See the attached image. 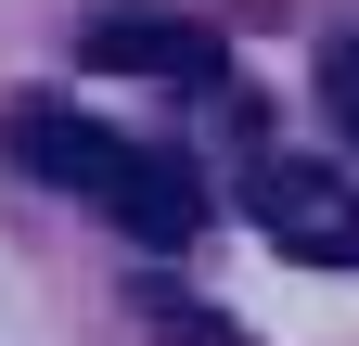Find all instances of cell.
Here are the masks:
<instances>
[{"instance_id":"cell-4","label":"cell","mask_w":359,"mask_h":346,"mask_svg":"<svg viewBox=\"0 0 359 346\" xmlns=\"http://www.w3.org/2000/svg\"><path fill=\"white\" fill-rule=\"evenodd\" d=\"M103 154H116V128H90V116H65V103H13V167H26V180L90 193V180H103Z\"/></svg>"},{"instance_id":"cell-1","label":"cell","mask_w":359,"mask_h":346,"mask_svg":"<svg viewBox=\"0 0 359 346\" xmlns=\"http://www.w3.org/2000/svg\"><path fill=\"white\" fill-rule=\"evenodd\" d=\"M244 219L283 256H308V270H359V180H334L308 154H257L244 167Z\"/></svg>"},{"instance_id":"cell-6","label":"cell","mask_w":359,"mask_h":346,"mask_svg":"<svg viewBox=\"0 0 359 346\" xmlns=\"http://www.w3.org/2000/svg\"><path fill=\"white\" fill-rule=\"evenodd\" d=\"M321 103H334V128H359V26L321 39Z\"/></svg>"},{"instance_id":"cell-2","label":"cell","mask_w":359,"mask_h":346,"mask_svg":"<svg viewBox=\"0 0 359 346\" xmlns=\"http://www.w3.org/2000/svg\"><path fill=\"white\" fill-rule=\"evenodd\" d=\"M90 205H103L128 244H193V231H205V180H193L180 154H154V141H116L103 180H90Z\"/></svg>"},{"instance_id":"cell-5","label":"cell","mask_w":359,"mask_h":346,"mask_svg":"<svg viewBox=\"0 0 359 346\" xmlns=\"http://www.w3.org/2000/svg\"><path fill=\"white\" fill-rule=\"evenodd\" d=\"M142 321H167L180 346H244V321H218L205 295H180V282H142Z\"/></svg>"},{"instance_id":"cell-3","label":"cell","mask_w":359,"mask_h":346,"mask_svg":"<svg viewBox=\"0 0 359 346\" xmlns=\"http://www.w3.org/2000/svg\"><path fill=\"white\" fill-rule=\"evenodd\" d=\"M77 52L103 64V77H167V90H218V77H231V64H218V39L180 26V13H103Z\"/></svg>"}]
</instances>
